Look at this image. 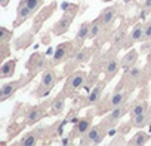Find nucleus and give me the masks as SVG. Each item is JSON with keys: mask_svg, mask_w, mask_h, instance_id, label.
I'll list each match as a JSON object with an SVG mask.
<instances>
[{"mask_svg": "<svg viewBox=\"0 0 151 146\" xmlns=\"http://www.w3.org/2000/svg\"><path fill=\"white\" fill-rule=\"evenodd\" d=\"M56 84H58V75H56L53 66H50V67H47L46 70H43L40 84H39V87L34 90L33 97H36V99H45V97H47L49 93L55 88Z\"/></svg>", "mask_w": 151, "mask_h": 146, "instance_id": "f257e3e1", "label": "nucleus"}, {"mask_svg": "<svg viewBox=\"0 0 151 146\" xmlns=\"http://www.w3.org/2000/svg\"><path fill=\"white\" fill-rule=\"evenodd\" d=\"M77 12H79V5L71 3V5H68V8H64L62 17H61V18L52 26V28H50L52 34H53V36H62V34H65V33L70 30V27H71V24H73V21H74V18H76V15H77Z\"/></svg>", "mask_w": 151, "mask_h": 146, "instance_id": "f03ea898", "label": "nucleus"}, {"mask_svg": "<svg viewBox=\"0 0 151 146\" xmlns=\"http://www.w3.org/2000/svg\"><path fill=\"white\" fill-rule=\"evenodd\" d=\"M86 82H88V73L85 70H74L71 75H68L62 91L65 93L67 97H74L83 87H86Z\"/></svg>", "mask_w": 151, "mask_h": 146, "instance_id": "7ed1b4c3", "label": "nucleus"}, {"mask_svg": "<svg viewBox=\"0 0 151 146\" xmlns=\"http://www.w3.org/2000/svg\"><path fill=\"white\" fill-rule=\"evenodd\" d=\"M79 51L77 45L74 43V40H65L62 43H59L53 54H52V61L50 64L52 66H58V64H62V63H67L76 52Z\"/></svg>", "mask_w": 151, "mask_h": 146, "instance_id": "20e7f679", "label": "nucleus"}, {"mask_svg": "<svg viewBox=\"0 0 151 146\" xmlns=\"http://www.w3.org/2000/svg\"><path fill=\"white\" fill-rule=\"evenodd\" d=\"M52 64H49V61L46 60V55L42 54V52H34L28 61H27V72H28V76L30 78H34L39 72H43L46 70L47 67H50Z\"/></svg>", "mask_w": 151, "mask_h": 146, "instance_id": "39448f33", "label": "nucleus"}, {"mask_svg": "<svg viewBox=\"0 0 151 146\" xmlns=\"http://www.w3.org/2000/svg\"><path fill=\"white\" fill-rule=\"evenodd\" d=\"M31 81V78L30 76H21L19 79H17V81H9V82H5L3 85H2V88H0V101H6L8 99H11L19 88H22V87H25L28 82Z\"/></svg>", "mask_w": 151, "mask_h": 146, "instance_id": "423d86ee", "label": "nucleus"}, {"mask_svg": "<svg viewBox=\"0 0 151 146\" xmlns=\"http://www.w3.org/2000/svg\"><path fill=\"white\" fill-rule=\"evenodd\" d=\"M107 133H108V128L104 127L101 122L98 125H92L89 128V131L82 137L80 145H99L105 139Z\"/></svg>", "mask_w": 151, "mask_h": 146, "instance_id": "0eeeda50", "label": "nucleus"}, {"mask_svg": "<svg viewBox=\"0 0 151 146\" xmlns=\"http://www.w3.org/2000/svg\"><path fill=\"white\" fill-rule=\"evenodd\" d=\"M129 109H130V107H129V103H124V104H122V106H119V107H114V109L110 110L108 115L101 121V124H102L104 127H107L108 130L113 128V127H116L117 122H119V121L127 113Z\"/></svg>", "mask_w": 151, "mask_h": 146, "instance_id": "6e6552de", "label": "nucleus"}, {"mask_svg": "<svg viewBox=\"0 0 151 146\" xmlns=\"http://www.w3.org/2000/svg\"><path fill=\"white\" fill-rule=\"evenodd\" d=\"M50 103H52V100L49 99L47 101H43L42 104H37V106H34V107H31L28 112H27V124L28 125H34V124H37L40 119H43L46 115H47V109L50 107Z\"/></svg>", "mask_w": 151, "mask_h": 146, "instance_id": "1a4fd4ad", "label": "nucleus"}, {"mask_svg": "<svg viewBox=\"0 0 151 146\" xmlns=\"http://www.w3.org/2000/svg\"><path fill=\"white\" fill-rule=\"evenodd\" d=\"M120 69H122V63H120V60H119L116 55H108V57L105 58L104 64H102L104 79H105L107 82H110V81L117 75V73H119Z\"/></svg>", "mask_w": 151, "mask_h": 146, "instance_id": "9d476101", "label": "nucleus"}, {"mask_svg": "<svg viewBox=\"0 0 151 146\" xmlns=\"http://www.w3.org/2000/svg\"><path fill=\"white\" fill-rule=\"evenodd\" d=\"M92 119H93V113L92 112H89L86 116L80 118L77 122H76V125L73 127V131L70 133V137H80L82 139L89 131V128L92 127Z\"/></svg>", "mask_w": 151, "mask_h": 146, "instance_id": "9b49d317", "label": "nucleus"}, {"mask_svg": "<svg viewBox=\"0 0 151 146\" xmlns=\"http://www.w3.org/2000/svg\"><path fill=\"white\" fill-rule=\"evenodd\" d=\"M108 82L105 79H101L98 82H95V85L89 90V94L86 97V103L83 106H95L101 99H102V94H104V90H105V85Z\"/></svg>", "mask_w": 151, "mask_h": 146, "instance_id": "f8f14e48", "label": "nucleus"}, {"mask_svg": "<svg viewBox=\"0 0 151 146\" xmlns=\"http://www.w3.org/2000/svg\"><path fill=\"white\" fill-rule=\"evenodd\" d=\"M55 9H56V2H52L49 6H46V8H43V9H40L37 14H36V18H34V24H33V28H31V31L36 34L39 30H40V27H42V24L55 12Z\"/></svg>", "mask_w": 151, "mask_h": 146, "instance_id": "ddd939ff", "label": "nucleus"}, {"mask_svg": "<svg viewBox=\"0 0 151 146\" xmlns=\"http://www.w3.org/2000/svg\"><path fill=\"white\" fill-rule=\"evenodd\" d=\"M142 36H144V23H136L132 27L130 33H127L123 48H129V46L132 48V45H135L136 42H142Z\"/></svg>", "mask_w": 151, "mask_h": 146, "instance_id": "4468645a", "label": "nucleus"}, {"mask_svg": "<svg viewBox=\"0 0 151 146\" xmlns=\"http://www.w3.org/2000/svg\"><path fill=\"white\" fill-rule=\"evenodd\" d=\"M31 15H34V14H33V12L30 11V8L27 6L25 0H21L19 5H18V8H17V18H15V21H14V28H17V27H19L21 24H24Z\"/></svg>", "mask_w": 151, "mask_h": 146, "instance_id": "2eb2a0df", "label": "nucleus"}, {"mask_svg": "<svg viewBox=\"0 0 151 146\" xmlns=\"http://www.w3.org/2000/svg\"><path fill=\"white\" fill-rule=\"evenodd\" d=\"M119 6H108V8H104L102 11H101V14L98 15V18L110 28L114 23H116V20H117V14H119V9H117Z\"/></svg>", "mask_w": 151, "mask_h": 146, "instance_id": "dca6fc26", "label": "nucleus"}, {"mask_svg": "<svg viewBox=\"0 0 151 146\" xmlns=\"http://www.w3.org/2000/svg\"><path fill=\"white\" fill-rule=\"evenodd\" d=\"M89 30H91V21H85V23H82L80 24V27H79V30H77V33H76V36H74V43L77 45V48L80 49V48H83V45H85V42L89 39Z\"/></svg>", "mask_w": 151, "mask_h": 146, "instance_id": "f3484780", "label": "nucleus"}, {"mask_svg": "<svg viewBox=\"0 0 151 146\" xmlns=\"http://www.w3.org/2000/svg\"><path fill=\"white\" fill-rule=\"evenodd\" d=\"M65 100H67V96L64 91H61L50 103V112H49V116H56V115H61L64 107H65Z\"/></svg>", "mask_w": 151, "mask_h": 146, "instance_id": "a211bd4d", "label": "nucleus"}, {"mask_svg": "<svg viewBox=\"0 0 151 146\" xmlns=\"http://www.w3.org/2000/svg\"><path fill=\"white\" fill-rule=\"evenodd\" d=\"M17 64L18 60L17 58H11L8 61H3L2 69H0V78L2 79H9L15 75V70H17Z\"/></svg>", "mask_w": 151, "mask_h": 146, "instance_id": "6ab92c4d", "label": "nucleus"}, {"mask_svg": "<svg viewBox=\"0 0 151 146\" xmlns=\"http://www.w3.org/2000/svg\"><path fill=\"white\" fill-rule=\"evenodd\" d=\"M107 26L99 20V18H96V20H93V21H91V30H89V39H92V40H95V39H98V37H101L105 31H107Z\"/></svg>", "mask_w": 151, "mask_h": 146, "instance_id": "aec40b11", "label": "nucleus"}, {"mask_svg": "<svg viewBox=\"0 0 151 146\" xmlns=\"http://www.w3.org/2000/svg\"><path fill=\"white\" fill-rule=\"evenodd\" d=\"M145 72H147V70H142L141 67H138V66L135 64L133 67H130V69L126 70L124 78H126L127 81H130L132 84H138V82H141V81L144 79Z\"/></svg>", "mask_w": 151, "mask_h": 146, "instance_id": "412c9836", "label": "nucleus"}, {"mask_svg": "<svg viewBox=\"0 0 151 146\" xmlns=\"http://www.w3.org/2000/svg\"><path fill=\"white\" fill-rule=\"evenodd\" d=\"M138 58H139L138 51H136V49H133V48H130V49H129V51L122 57V60H120V63H122V69L127 70V69L133 67V66L136 64Z\"/></svg>", "mask_w": 151, "mask_h": 146, "instance_id": "4be33fe9", "label": "nucleus"}, {"mask_svg": "<svg viewBox=\"0 0 151 146\" xmlns=\"http://www.w3.org/2000/svg\"><path fill=\"white\" fill-rule=\"evenodd\" d=\"M148 109H150V104H148L147 100H136L135 103H132V106H130V109H129V116H130V119H132V118H135L136 115H139V113H142V112H145V110H148Z\"/></svg>", "mask_w": 151, "mask_h": 146, "instance_id": "5701e85b", "label": "nucleus"}, {"mask_svg": "<svg viewBox=\"0 0 151 146\" xmlns=\"http://www.w3.org/2000/svg\"><path fill=\"white\" fill-rule=\"evenodd\" d=\"M33 39H34V33L30 30L28 33H25V34L19 36V37L15 40L14 48H15V49H25V48H28V46L33 43Z\"/></svg>", "mask_w": 151, "mask_h": 146, "instance_id": "b1692460", "label": "nucleus"}, {"mask_svg": "<svg viewBox=\"0 0 151 146\" xmlns=\"http://www.w3.org/2000/svg\"><path fill=\"white\" fill-rule=\"evenodd\" d=\"M130 122H132L133 128H144V127L150 125V124H151V119H150V113H148V110H145V112L136 115L135 118L130 119Z\"/></svg>", "mask_w": 151, "mask_h": 146, "instance_id": "393cba45", "label": "nucleus"}, {"mask_svg": "<svg viewBox=\"0 0 151 146\" xmlns=\"http://www.w3.org/2000/svg\"><path fill=\"white\" fill-rule=\"evenodd\" d=\"M150 134L145 133V131H138L136 134H133L129 140H127V145H132V146H142V145H147L150 142Z\"/></svg>", "mask_w": 151, "mask_h": 146, "instance_id": "a878e982", "label": "nucleus"}, {"mask_svg": "<svg viewBox=\"0 0 151 146\" xmlns=\"http://www.w3.org/2000/svg\"><path fill=\"white\" fill-rule=\"evenodd\" d=\"M39 134L37 133H34V131H30V133H25L22 137H21V140L19 142H17V145H24V146H33V145H36L37 142H39Z\"/></svg>", "mask_w": 151, "mask_h": 146, "instance_id": "bb28decb", "label": "nucleus"}, {"mask_svg": "<svg viewBox=\"0 0 151 146\" xmlns=\"http://www.w3.org/2000/svg\"><path fill=\"white\" fill-rule=\"evenodd\" d=\"M43 2L45 0H25V3H27V6L30 8V11L36 15L40 9H42V6H43Z\"/></svg>", "mask_w": 151, "mask_h": 146, "instance_id": "cd10ccee", "label": "nucleus"}, {"mask_svg": "<svg viewBox=\"0 0 151 146\" xmlns=\"http://www.w3.org/2000/svg\"><path fill=\"white\" fill-rule=\"evenodd\" d=\"M14 31L8 30L6 27H0V43H9L12 40Z\"/></svg>", "mask_w": 151, "mask_h": 146, "instance_id": "c85d7f7f", "label": "nucleus"}, {"mask_svg": "<svg viewBox=\"0 0 151 146\" xmlns=\"http://www.w3.org/2000/svg\"><path fill=\"white\" fill-rule=\"evenodd\" d=\"M151 40V18L148 21L144 23V36H142V42H148Z\"/></svg>", "mask_w": 151, "mask_h": 146, "instance_id": "c756f323", "label": "nucleus"}, {"mask_svg": "<svg viewBox=\"0 0 151 146\" xmlns=\"http://www.w3.org/2000/svg\"><path fill=\"white\" fill-rule=\"evenodd\" d=\"M110 145H127V140L124 137V133H120V134L114 136V139L110 142Z\"/></svg>", "mask_w": 151, "mask_h": 146, "instance_id": "7c9ffc66", "label": "nucleus"}, {"mask_svg": "<svg viewBox=\"0 0 151 146\" xmlns=\"http://www.w3.org/2000/svg\"><path fill=\"white\" fill-rule=\"evenodd\" d=\"M0 46H2V60L5 61L6 57H9L11 51H9V43H0Z\"/></svg>", "mask_w": 151, "mask_h": 146, "instance_id": "2f4dec72", "label": "nucleus"}, {"mask_svg": "<svg viewBox=\"0 0 151 146\" xmlns=\"http://www.w3.org/2000/svg\"><path fill=\"white\" fill-rule=\"evenodd\" d=\"M142 11L145 14H151V0H142Z\"/></svg>", "mask_w": 151, "mask_h": 146, "instance_id": "473e14b6", "label": "nucleus"}, {"mask_svg": "<svg viewBox=\"0 0 151 146\" xmlns=\"http://www.w3.org/2000/svg\"><path fill=\"white\" fill-rule=\"evenodd\" d=\"M141 51L145 52V54H148V52L151 51V40H148V42H142V45H141Z\"/></svg>", "mask_w": 151, "mask_h": 146, "instance_id": "72a5a7b5", "label": "nucleus"}, {"mask_svg": "<svg viewBox=\"0 0 151 146\" xmlns=\"http://www.w3.org/2000/svg\"><path fill=\"white\" fill-rule=\"evenodd\" d=\"M9 2L11 0H0V5H2V8H6L9 5Z\"/></svg>", "mask_w": 151, "mask_h": 146, "instance_id": "f704fd0d", "label": "nucleus"}, {"mask_svg": "<svg viewBox=\"0 0 151 146\" xmlns=\"http://www.w3.org/2000/svg\"><path fill=\"white\" fill-rule=\"evenodd\" d=\"M147 64H151V51L147 54Z\"/></svg>", "mask_w": 151, "mask_h": 146, "instance_id": "c9c22d12", "label": "nucleus"}, {"mask_svg": "<svg viewBox=\"0 0 151 146\" xmlns=\"http://www.w3.org/2000/svg\"><path fill=\"white\" fill-rule=\"evenodd\" d=\"M148 113H150V119H151V104H150V109H148Z\"/></svg>", "mask_w": 151, "mask_h": 146, "instance_id": "e433bc0d", "label": "nucleus"}, {"mask_svg": "<svg viewBox=\"0 0 151 146\" xmlns=\"http://www.w3.org/2000/svg\"><path fill=\"white\" fill-rule=\"evenodd\" d=\"M101 2H105L107 3V2H113V0H101Z\"/></svg>", "mask_w": 151, "mask_h": 146, "instance_id": "4c0bfd02", "label": "nucleus"}]
</instances>
